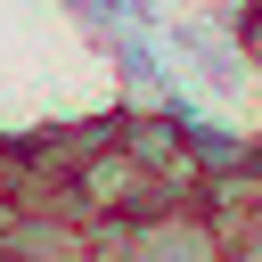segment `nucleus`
Listing matches in <instances>:
<instances>
[{
	"label": "nucleus",
	"instance_id": "nucleus-1",
	"mask_svg": "<svg viewBox=\"0 0 262 262\" xmlns=\"http://www.w3.org/2000/svg\"><path fill=\"white\" fill-rule=\"evenodd\" d=\"M131 246H139V262H221V221H213V205H180V213L131 221Z\"/></svg>",
	"mask_w": 262,
	"mask_h": 262
},
{
	"label": "nucleus",
	"instance_id": "nucleus-2",
	"mask_svg": "<svg viewBox=\"0 0 262 262\" xmlns=\"http://www.w3.org/2000/svg\"><path fill=\"white\" fill-rule=\"evenodd\" d=\"M25 188H33L25 147H16V139H0V213H8V205H25Z\"/></svg>",
	"mask_w": 262,
	"mask_h": 262
}]
</instances>
